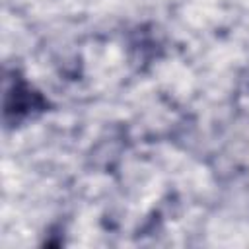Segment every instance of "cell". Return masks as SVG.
Here are the masks:
<instances>
[{
    "label": "cell",
    "instance_id": "6da1fadb",
    "mask_svg": "<svg viewBox=\"0 0 249 249\" xmlns=\"http://www.w3.org/2000/svg\"><path fill=\"white\" fill-rule=\"evenodd\" d=\"M45 109V99L33 91L21 78H14L4 93V119L8 124H18Z\"/></svg>",
    "mask_w": 249,
    "mask_h": 249
}]
</instances>
